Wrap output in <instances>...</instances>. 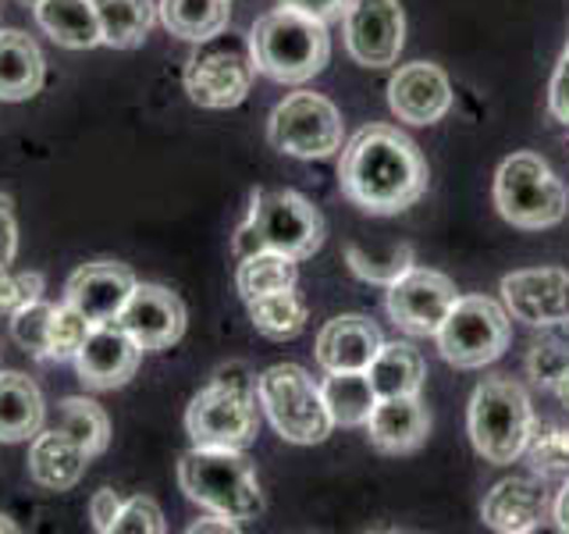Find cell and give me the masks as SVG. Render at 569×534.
<instances>
[{
    "label": "cell",
    "instance_id": "bcb514c9",
    "mask_svg": "<svg viewBox=\"0 0 569 534\" xmlns=\"http://www.w3.org/2000/svg\"><path fill=\"white\" fill-rule=\"evenodd\" d=\"M548 388H556V396H559V399H562V406L569 409V364H566V367L559 370V378L551 382Z\"/></svg>",
    "mask_w": 569,
    "mask_h": 534
},
{
    "label": "cell",
    "instance_id": "ba28073f",
    "mask_svg": "<svg viewBox=\"0 0 569 534\" xmlns=\"http://www.w3.org/2000/svg\"><path fill=\"white\" fill-rule=\"evenodd\" d=\"M495 207L509 225L541 231L566 218L569 196H566L562 178L548 168V160L523 150V154L506 157L502 168H498Z\"/></svg>",
    "mask_w": 569,
    "mask_h": 534
},
{
    "label": "cell",
    "instance_id": "1f68e13d",
    "mask_svg": "<svg viewBox=\"0 0 569 534\" xmlns=\"http://www.w3.org/2000/svg\"><path fill=\"white\" fill-rule=\"evenodd\" d=\"M58 427L76 438L89 456H100L111 445V417L107 409L86 396H68L58 406Z\"/></svg>",
    "mask_w": 569,
    "mask_h": 534
},
{
    "label": "cell",
    "instance_id": "44dd1931",
    "mask_svg": "<svg viewBox=\"0 0 569 534\" xmlns=\"http://www.w3.org/2000/svg\"><path fill=\"white\" fill-rule=\"evenodd\" d=\"M385 346V338L370 317L342 314L331 317L317 335V364L325 370H367Z\"/></svg>",
    "mask_w": 569,
    "mask_h": 534
},
{
    "label": "cell",
    "instance_id": "c3c4849f",
    "mask_svg": "<svg viewBox=\"0 0 569 534\" xmlns=\"http://www.w3.org/2000/svg\"><path fill=\"white\" fill-rule=\"evenodd\" d=\"M18 4H26V8H36V4H40V0H18Z\"/></svg>",
    "mask_w": 569,
    "mask_h": 534
},
{
    "label": "cell",
    "instance_id": "ab89813d",
    "mask_svg": "<svg viewBox=\"0 0 569 534\" xmlns=\"http://www.w3.org/2000/svg\"><path fill=\"white\" fill-rule=\"evenodd\" d=\"M548 111L559 125L569 129V40H566V50H562L556 76H551V86H548Z\"/></svg>",
    "mask_w": 569,
    "mask_h": 534
},
{
    "label": "cell",
    "instance_id": "d590c367",
    "mask_svg": "<svg viewBox=\"0 0 569 534\" xmlns=\"http://www.w3.org/2000/svg\"><path fill=\"white\" fill-rule=\"evenodd\" d=\"M43 299V275L40 271H0V314H14L29 303Z\"/></svg>",
    "mask_w": 569,
    "mask_h": 534
},
{
    "label": "cell",
    "instance_id": "8992f818",
    "mask_svg": "<svg viewBox=\"0 0 569 534\" xmlns=\"http://www.w3.org/2000/svg\"><path fill=\"white\" fill-rule=\"evenodd\" d=\"M253 79L257 58L253 47H249V36H239L231 26L210 36V40L196 43L182 71L189 100L196 107H207V111L239 107L253 89Z\"/></svg>",
    "mask_w": 569,
    "mask_h": 534
},
{
    "label": "cell",
    "instance_id": "d6986e66",
    "mask_svg": "<svg viewBox=\"0 0 569 534\" xmlns=\"http://www.w3.org/2000/svg\"><path fill=\"white\" fill-rule=\"evenodd\" d=\"M363 427L373 449L402 456L420 449L423 438L431 435V417H427L420 396H388L373 403Z\"/></svg>",
    "mask_w": 569,
    "mask_h": 534
},
{
    "label": "cell",
    "instance_id": "d4e9b609",
    "mask_svg": "<svg viewBox=\"0 0 569 534\" xmlns=\"http://www.w3.org/2000/svg\"><path fill=\"white\" fill-rule=\"evenodd\" d=\"M32 11H36V26H40L58 47L93 50L103 43L93 0H40Z\"/></svg>",
    "mask_w": 569,
    "mask_h": 534
},
{
    "label": "cell",
    "instance_id": "7c38bea8",
    "mask_svg": "<svg viewBox=\"0 0 569 534\" xmlns=\"http://www.w3.org/2000/svg\"><path fill=\"white\" fill-rule=\"evenodd\" d=\"M346 50L363 68H388L406 43V18L399 0H349L342 14Z\"/></svg>",
    "mask_w": 569,
    "mask_h": 534
},
{
    "label": "cell",
    "instance_id": "8d00e7d4",
    "mask_svg": "<svg viewBox=\"0 0 569 534\" xmlns=\"http://www.w3.org/2000/svg\"><path fill=\"white\" fill-rule=\"evenodd\" d=\"M527 449H530L533 463H538V471L551 474V471L569 467V432H562V427H538L533 424Z\"/></svg>",
    "mask_w": 569,
    "mask_h": 534
},
{
    "label": "cell",
    "instance_id": "7dc6e473",
    "mask_svg": "<svg viewBox=\"0 0 569 534\" xmlns=\"http://www.w3.org/2000/svg\"><path fill=\"white\" fill-rule=\"evenodd\" d=\"M14 531H18V524L11 521V516L0 513V534H14Z\"/></svg>",
    "mask_w": 569,
    "mask_h": 534
},
{
    "label": "cell",
    "instance_id": "52a82bcc",
    "mask_svg": "<svg viewBox=\"0 0 569 534\" xmlns=\"http://www.w3.org/2000/svg\"><path fill=\"white\" fill-rule=\"evenodd\" d=\"M467 427L473 449L495 467L520 459L533 432V409L523 385L512 378H485L473 388Z\"/></svg>",
    "mask_w": 569,
    "mask_h": 534
},
{
    "label": "cell",
    "instance_id": "f35d334b",
    "mask_svg": "<svg viewBox=\"0 0 569 534\" xmlns=\"http://www.w3.org/2000/svg\"><path fill=\"white\" fill-rule=\"evenodd\" d=\"M569 364V346L566 343H541V346H533L530 353V370H533V378L551 385L559 378V370Z\"/></svg>",
    "mask_w": 569,
    "mask_h": 534
},
{
    "label": "cell",
    "instance_id": "b9f144b4",
    "mask_svg": "<svg viewBox=\"0 0 569 534\" xmlns=\"http://www.w3.org/2000/svg\"><path fill=\"white\" fill-rule=\"evenodd\" d=\"M14 254H18V225H14L11 196L0 192V271L11 267Z\"/></svg>",
    "mask_w": 569,
    "mask_h": 534
},
{
    "label": "cell",
    "instance_id": "60d3db41",
    "mask_svg": "<svg viewBox=\"0 0 569 534\" xmlns=\"http://www.w3.org/2000/svg\"><path fill=\"white\" fill-rule=\"evenodd\" d=\"M121 513V495L114 488H100L93 498H89V521L100 534H111L114 531V521Z\"/></svg>",
    "mask_w": 569,
    "mask_h": 534
},
{
    "label": "cell",
    "instance_id": "7a4b0ae2",
    "mask_svg": "<svg viewBox=\"0 0 569 534\" xmlns=\"http://www.w3.org/2000/svg\"><path fill=\"white\" fill-rule=\"evenodd\" d=\"M249 47H253L257 71L281 86H302L317 79L331 58L328 22L284 4L257 18Z\"/></svg>",
    "mask_w": 569,
    "mask_h": 534
},
{
    "label": "cell",
    "instance_id": "484cf974",
    "mask_svg": "<svg viewBox=\"0 0 569 534\" xmlns=\"http://www.w3.org/2000/svg\"><path fill=\"white\" fill-rule=\"evenodd\" d=\"M231 0H157V18L171 36L203 43L231 22Z\"/></svg>",
    "mask_w": 569,
    "mask_h": 534
},
{
    "label": "cell",
    "instance_id": "30bf717a",
    "mask_svg": "<svg viewBox=\"0 0 569 534\" xmlns=\"http://www.w3.org/2000/svg\"><path fill=\"white\" fill-rule=\"evenodd\" d=\"M435 338L452 367L473 370L495 364L509 346V310L488 296H459Z\"/></svg>",
    "mask_w": 569,
    "mask_h": 534
},
{
    "label": "cell",
    "instance_id": "4dcf8cb0",
    "mask_svg": "<svg viewBox=\"0 0 569 534\" xmlns=\"http://www.w3.org/2000/svg\"><path fill=\"white\" fill-rule=\"evenodd\" d=\"M299 278V260L274 254V249H257V254L239 257V271H236V289L249 303L267 293H281V289H296Z\"/></svg>",
    "mask_w": 569,
    "mask_h": 534
},
{
    "label": "cell",
    "instance_id": "74e56055",
    "mask_svg": "<svg viewBox=\"0 0 569 534\" xmlns=\"http://www.w3.org/2000/svg\"><path fill=\"white\" fill-rule=\"evenodd\" d=\"M164 513L150 495H132L121 503V513L114 521L118 534H164Z\"/></svg>",
    "mask_w": 569,
    "mask_h": 534
},
{
    "label": "cell",
    "instance_id": "f6af8a7d",
    "mask_svg": "<svg viewBox=\"0 0 569 534\" xmlns=\"http://www.w3.org/2000/svg\"><path fill=\"white\" fill-rule=\"evenodd\" d=\"M551 513H556V527L569 534V481L562 485V492L556 495V506H551Z\"/></svg>",
    "mask_w": 569,
    "mask_h": 534
},
{
    "label": "cell",
    "instance_id": "3957f363",
    "mask_svg": "<svg viewBox=\"0 0 569 534\" xmlns=\"http://www.w3.org/2000/svg\"><path fill=\"white\" fill-rule=\"evenodd\" d=\"M186 432L203 449H249L260 435L257 378L242 364H228L192 396Z\"/></svg>",
    "mask_w": 569,
    "mask_h": 534
},
{
    "label": "cell",
    "instance_id": "6da1fadb",
    "mask_svg": "<svg viewBox=\"0 0 569 534\" xmlns=\"http://www.w3.org/2000/svg\"><path fill=\"white\" fill-rule=\"evenodd\" d=\"M338 186L363 214H402L427 192V160L399 129L367 125L342 150Z\"/></svg>",
    "mask_w": 569,
    "mask_h": 534
},
{
    "label": "cell",
    "instance_id": "7402d4cb",
    "mask_svg": "<svg viewBox=\"0 0 569 534\" xmlns=\"http://www.w3.org/2000/svg\"><path fill=\"white\" fill-rule=\"evenodd\" d=\"M89 459L93 456L68 432H61V427H50V432L40 427L29 442V477L47 492L76 488L89 467Z\"/></svg>",
    "mask_w": 569,
    "mask_h": 534
},
{
    "label": "cell",
    "instance_id": "9c48e42d",
    "mask_svg": "<svg viewBox=\"0 0 569 534\" xmlns=\"http://www.w3.org/2000/svg\"><path fill=\"white\" fill-rule=\"evenodd\" d=\"M257 403L284 442L317 445L331 435V414L320 385L299 364H274L257 378Z\"/></svg>",
    "mask_w": 569,
    "mask_h": 534
},
{
    "label": "cell",
    "instance_id": "ac0fdd59",
    "mask_svg": "<svg viewBox=\"0 0 569 534\" xmlns=\"http://www.w3.org/2000/svg\"><path fill=\"white\" fill-rule=\"evenodd\" d=\"M388 103L406 125H435L452 107V82L431 61L402 65L388 82Z\"/></svg>",
    "mask_w": 569,
    "mask_h": 534
},
{
    "label": "cell",
    "instance_id": "836d02e7",
    "mask_svg": "<svg viewBox=\"0 0 569 534\" xmlns=\"http://www.w3.org/2000/svg\"><path fill=\"white\" fill-rule=\"evenodd\" d=\"M93 332V325L76 310L61 303V307H53V317H50V338H47V353L50 360H76V353L82 349V343Z\"/></svg>",
    "mask_w": 569,
    "mask_h": 534
},
{
    "label": "cell",
    "instance_id": "f1b7e54d",
    "mask_svg": "<svg viewBox=\"0 0 569 534\" xmlns=\"http://www.w3.org/2000/svg\"><path fill=\"white\" fill-rule=\"evenodd\" d=\"M97 18H100V36L107 47L114 50H132L150 36L157 22V4L153 0H93Z\"/></svg>",
    "mask_w": 569,
    "mask_h": 534
},
{
    "label": "cell",
    "instance_id": "cb8c5ba5",
    "mask_svg": "<svg viewBox=\"0 0 569 534\" xmlns=\"http://www.w3.org/2000/svg\"><path fill=\"white\" fill-rule=\"evenodd\" d=\"M43 392L22 370H0V442H32L43 427Z\"/></svg>",
    "mask_w": 569,
    "mask_h": 534
},
{
    "label": "cell",
    "instance_id": "2e32d148",
    "mask_svg": "<svg viewBox=\"0 0 569 534\" xmlns=\"http://www.w3.org/2000/svg\"><path fill=\"white\" fill-rule=\"evenodd\" d=\"M132 289H136L132 267H124L118 260H93V264H82L71 271V278L64 285V303L76 307L89 325L97 328V325H111V320H118Z\"/></svg>",
    "mask_w": 569,
    "mask_h": 534
},
{
    "label": "cell",
    "instance_id": "603a6c76",
    "mask_svg": "<svg viewBox=\"0 0 569 534\" xmlns=\"http://www.w3.org/2000/svg\"><path fill=\"white\" fill-rule=\"evenodd\" d=\"M47 82V58L22 29H0V103L32 100Z\"/></svg>",
    "mask_w": 569,
    "mask_h": 534
},
{
    "label": "cell",
    "instance_id": "5b68a950",
    "mask_svg": "<svg viewBox=\"0 0 569 534\" xmlns=\"http://www.w3.org/2000/svg\"><path fill=\"white\" fill-rule=\"evenodd\" d=\"M325 243V218L320 210L292 189H260L249 204V218L236 231V254L274 249L292 260L313 257Z\"/></svg>",
    "mask_w": 569,
    "mask_h": 534
},
{
    "label": "cell",
    "instance_id": "4fadbf2b",
    "mask_svg": "<svg viewBox=\"0 0 569 534\" xmlns=\"http://www.w3.org/2000/svg\"><path fill=\"white\" fill-rule=\"evenodd\" d=\"M456 285L431 267H409L388 285V314L409 335H435L456 307Z\"/></svg>",
    "mask_w": 569,
    "mask_h": 534
},
{
    "label": "cell",
    "instance_id": "9a60e30c",
    "mask_svg": "<svg viewBox=\"0 0 569 534\" xmlns=\"http://www.w3.org/2000/svg\"><path fill=\"white\" fill-rule=\"evenodd\" d=\"M506 310L530 328L569 325V271L562 267H530L502 278Z\"/></svg>",
    "mask_w": 569,
    "mask_h": 534
},
{
    "label": "cell",
    "instance_id": "5bb4252c",
    "mask_svg": "<svg viewBox=\"0 0 569 534\" xmlns=\"http://www.w3.org/2000/svg\"><path fill=\"white\" fill-rule=\"evenodd\" d=\"M186 320L189 314L178 293L153 281H136L129 303L118 314V325L136 338V346L142 353L171 349L186 335Z\"/></svg>",
    "mask_w": 569,
    "mask_h": 534
},
{
    "label": "cell",
    "instance_id": "4316f807",
    "mask_svg": "<svg viewBox=\"0 0 569 534\" xmlns=\"http://www.w3.org/2000/svg\"><path fill=\"white\" fill-rule=\"evenodd\" d=\"M423 360L420 353L409 343H385L378 356L367 367V378L373 385V396L388 399V396H417L423 385Z\"/></svg>",
    "mask_w": 569,
    "mask_h": 534
},
{
    "label": "cell",
    "instance_id": "d6a6232c",
    "mask_svg": "<svg viewBox=\"0 0 569 534\" xmlns=\"http://www.w3.org/2000/svg\"><path fill=\"white\" fill-rule=\"evenodd\" d=\"M50 317H53V303H47V299H36L29 307L11 314V338L29 356H36V360H50V353H47Z\"/></svg>",
    "mask_w": 569,
    "mask_h": 534
},
{
    "label": "cell",
    "instance_id": "e575fe53",
    "mask_svg": "<svg viewBox=\"0 0 569 534\" xmlns=\"http://www.w3.org/2000/svg\"><path fill=\"white\" fill-rule=\"evenodd\" d=\"M346 260H349V267L356 275H360L363 281H373V285H391L396 278H402L409 267H413V246H396L391 254L385 257V260H378V257H370V254H363L360 246H346Z\"/></svg>",
    "mask_w": 569,
    "mask_h": 534
},
{
    "label": "cell",
    "instance_id": "7bdbcfd3",
    "mask_svg": "<svg viewBox=\"0 0 569 534\" xmlns=\"http://www.w3.org/2000/svg\"><path fill=\"white\" fill-rule=\"evenodd\" d=\"M284 8H296L302 14H313L320 22H331V18H342L349 0H281Z\"/></svg>",
    "mask_w": 569,
    "mask_h": 534
},
{
    "label": "cell",
    "instance_id": "f546056e",
    "mask_svg": "<svg viewBox=\"0 0 569 534\" xmlns=\"http://www.w3.org/2000/svg\"><path fill=\"white\" fill-rule=\"evenodd\" d=\"M249 307V320H253V328L271 338V343H289V338L302 335L310 320V310L302 296L296 289H281V293H267V296H257L246 303Z\"/></svg>",
    "mask_w": 569,
    "mask_h": 534
},
{
    "label": "cell",
    "instance_id": "e0dca14e",
    "mask_svg": "<svg viewBox=\"0 0 569 534\" xmlns=\"http://www.w3.org/2000/svg\"><path fill=\"white\" fill-rule=\"evenodd\" d=\"M139 360H142V349L136 346V338L124 332L118 320H111V325H97L89 332L82 349L76 353V370L86 388L111 392L136 378Z\"/></svg>",
    "mask_w": 569,
    "mask_h": 534
},
{
    "label": "cell",
    "instance_id": "83f0119b",
    "mask_svg": "<svg viewBox=\"0 0 569 534\" xmlns=\"http://www.w3.org/2000/svg\"><path fill=\"white\" fill-rule=\"evenodd\" d=\"M320 396L338 427H363L378 403L367 370H328V378L320 382Z\"/></svg>",
    "mask_w": 569,
    "mask_h": 534
},
{
    "label": "cell",
    "instance_id": "277c9868",
    "mask_svg": "<svg viewBox=\"0 0 569 534\" xmlns=\"http://www.w3.org/2000/svg\"><path fill=\"white\" fill-rule=\"evenodd\" d=\"M178 485L186 498L231 521H257L263 513V492L246 449H192L178 459Z\"/></svg>",
    "mask_w": 569,
    "mask_h": 534
},
{
    "label": "cell",
    "instance_id": "8fae6325",
    "mask_svg": "<svg viewBox=\"0 0 569 534\" xmlns=\"http://www.w3.org/2000/svg\"><path fill=\"white\" fill-rule=\"evenodd\" d=\"M267 139L278 154L299 160H325L342 150V115L328 97L299 89L271 111Z\"/></svg>",
    "mask_w": 569,
    "mask_h": 534
},
{
    "label": "cell",
    "instance_id": "ee69618b",
    "mask_svg": "<svg viewBox=\"0 0 569 534\" xmlns=\"http://www.w3.org/2000/svg\"><path fill=\"white\" fill-rule=\"evenodd\" d=\"M242 524L239 521H231V516H224V513H210L207 510V516H196V521L186 527L189 534H207V531H221V534H236Z\"/></svg>",
    "mask_w": 569,
    "mask_h": 534
},
{
    "label": "cell",
    "instance_id": "ffe728a7",
    "mask_svg": "<svg viewBox=\"0 0 569 534\" xmlns=\"http://www.w3.org/2000/svg\"><path fill=\"white\" fill-rule=\"evenodd\" d=\"M548 513V492L533 477H506L485 495L480 516L491 531L502 534H527L538 531Z\"/></svg>",
    "mask_w": 569,
    "mask_h": 534
}]
</instances>
